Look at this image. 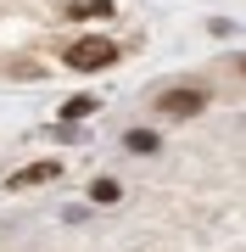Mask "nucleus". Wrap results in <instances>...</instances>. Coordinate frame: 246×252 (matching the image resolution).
Masks as SVG:
<instances>
[{
    "mask_svg": "<svg viewBox=\"0 0 246 252\" xmlns=\"http://www.w3.org/2000/svg\"><path fill=\"white\" fill-rule=\"evenodd\" d=\"M112 62H118V39H107V34H84L67 45V67H79V73H101Z\"/></svg>",
    "mask_w": 246,
    "mask_h": 252,
    "instance_id": "nucleus-1",
    "label": "nucleus"
},
{
    "mask_svg": "<svg viewBox=\"0 0 246 252\" xmlns=\"http://www.w3.org/2000/svg\"><path fill=\"white\" fill-rule=\"evenodd\" d=\"M157 112H168V118H196V112H207V90H191V84L163 90V95H157Z\"/></svg>",
    "mask_w": 246,
    "mask_h": 252,
    "instance_id": "nucleus-2",
    "label": "nucleus"
},
{
    "mask_svg": "<svg viewBox=\"0 0 246 252\" xmlns=\"http://www.w3.org/2000/svg\"><path fill=\"white\" fill-rule=\"evenodd\" d=\"M56 174H62V162H56V157H45V162H28V168H17V174H11V180H6V190H28V185H51Z\"/></svg>",
    "mask_w": 246,
    "mask_h": 252,
    "instance_id": "nucleus-3",
    "label": "nucleus"
},
{
    "mask_svg": "<svg viewBox=\"0 0 246 252\" xmlns=\"http://www.w3.org/2000/svg\"><path fill=\"white\" fill-rule=\"evenodd\" d=\"M90 112H95V95H73V101L62 107V118H67V124H73V118H90Z\"/></svg>",
    "mask_w": 246,
    "mask_h": 252,
    "instance_id": "nucleus-4",
    "label": "nucleus"
},
{
    "mask_svg": "<svg viewBox=\"0 0 246 252\" xmlns=\"http://www.w3.org/2000/svg\"><path fill=\"white\" fill-rule=\"evenodd\" d=\"M73 17H112V0H79Z\"/></svg>",
    "mask_w": 246,
    "mask_h": 252,
    "instance_id": "nucleus-5",
    "label": "nucleus"
},
{
    "mask_svg": "<svg viewBox=\"0 0 246 252\" xmlns=\"http://www.w3.org/2000/svg\"><path fill=\"white\" fill-rule=\"evenodd\" d=\"M129 152H157V135L151 129H129Z\"/></svg>",
    "mask_w": 246,
    "mask_h": 252,
    "instance_id": "nucleus-6",
    "label": "nucleus"
},
{
    "mask_svg": "<svg viewBox=\"0 0 246 252\" xmlns=\"http://www.w3.org/2000/svg\"><path fill=\"white\" fill-rule=\"evenodd\" d=\"M90 202H118V180H95L90 185Z\"/></svg>",
    "mask_w": 246,
    "mask_h": 252,
    "instance_id": "nucleus-7",
    "label": "nucleus"
},
{
    "mask_svg": "<svg viewBox=\"0 0 246 252\" xmlns=\"http://www.w3.org/2000/svg\"><path fill=\"white\" fill-rule=\"evenodd\" d=\"M241 73H246V62H241Z\"/></svg>",
    "mask_w": 246,
    "mask_h": 252,
    "instance_id": "nucleus-8",
    "label": "nucleus"
}]
</instances>
